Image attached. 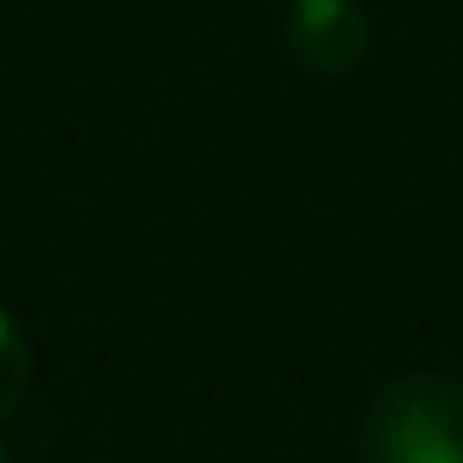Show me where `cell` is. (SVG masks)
<instances>
[{
	"label": "cell",
	"mask_w": 463,
	"mask_h": 463,
	"mask_svg": "<svg viewBox=\"0 0 463 463\" xmlns=\"http://www.w3.org/2000/svg\"><path fill=\"white\" fill-rule=\"evenodd\" d=\"M360 463H463V382L441 371L392 376L360 414Z\"/></svg>",
	"instance_id": "cell-1"
},
{
	"label": "cell",
	"mask_w": 463,
	"mask_h": 463,
	"mask_svg": "<svg viewBox=\"0 0 463 463\" xmlns=\"http://www.w3.org/2000/svg\"><path fill=\"white\" fill-rule=\"evenodd\" d=\"M284 44L311 77H349L371 55V17L360 0H289Z\"/></svg>",
	"instance_id": "cell-2"
},
{
	"label": "cell",
	"mask_w": 463,
	"mask_h": 463,
	"mask_svg": "<svg viewBox=\"0 0 463 463\" xmlns=\"http://www.w3.org/2000/svg\"><path fill=\"white\" fill-rule=\"evenodd\" d=\"M33 387V344L12 311H0V425H6Z\"/></svg>",
	"instance_id": "cell-3"
}]
</instances>
